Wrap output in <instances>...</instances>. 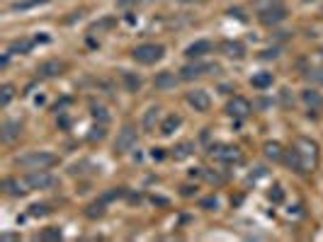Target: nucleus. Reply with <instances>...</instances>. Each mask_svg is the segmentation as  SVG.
Wrapping results in <instances>:
<instances>
[{
	"mask_svg": "<svg viewBox=\"0 0 323 242\" xmlns=\"http://www.w3.org/2000/svg\"><path fill=\"white\" fill-rule=\"evenodd\" d=\"M297 160H299V172H314L316 162H319V145L311 138H297L294 148Z\"/></svg>",
	"mask_w": 323,
	"mask_h": 242,
	"instance_id": "obj_1",
	"label": "nucleus"
},
{
	"mask_svg": "<svg viewBox=\"0 0 323 242\" xmlns=\"http://www.w3.org/2000/svg\"><path fill=\"white\" fill-rule=\"evenodd\" d=\"M59 158L54 153H46V150H39V153H27L22 158H17V165L24 167V170H49L51 165H56Z\"/></svg>",
	"mask_w": 323,
	"mask_h": 242,
	"instance_id": "obj_2",
	"label": "nucleus"
},
{
	"mask_svg": "<svg viewBox=\"0 0 323 242\" xmlns=\"http://www.w3.org/2000/svg\"><path fill=\"white\" fill-rule=\"evenodd\" d=\"M134 60H138V63H143V65H148V63H156V60H161L163 56V46L161 44H141V46H136L134 49Z\"/></svg>",
	"mask_w": 323,
	"mask_h": 242,
	"instance_id": "obj_3",
	"label": "nucleus"
},
{
	"mask_svg": "<svg viewBox=\"0 0 323 242\" xmlns=\"http://www.w3.org/2000/svg\"><path fill=\"white\" fill-rule=\"evenodd\" d=\"M211 158L221 160V162H238L241 160V150L236 145H211Z\"/></svg>",
	"mask_w": 323,
	"mask_h": 242,
	"instance_id": "obj_4",
	"label": "nucleus"
},
{
	"mask_svg": "<svg viewBox=\"0 0 323 242\" xmlns=\"http://www.w3.org/2000/svg\"><path fill=\"white\" fill-rule=\"evenodd\" d=\"M136 145V128L134 126H124L122 131H119V136H117V141H115V150L117 153H127Z\"/></svg>",
	"mask_w": 323,
	"mask_h": 242,
	"instance_id": "obj_5",
	"label": "nucleus"
},
{
	"mask_svg": "<svg viewBox=\"0 0 323 242\" xmlns=\"http://www.w3.org/2000/svg\"><path fill=\"white\" fill-rule=\"evenodd\" d=\"M27 184H29V189H49V186H54L56 180L46 172V170H34L29 177H24Z\"/></svg>",
	"mask_w": 323,
	"mask_h": 242,
	"instance_id": "obj_6",
	"label": "nucleus"
},
{
	"mask_svg": "<svg viewBox=\"0 0 323 242\" xmlns=\"http://www.w3.org/2000/svg\"><path fill=\"white\" fill-rule=\"evenodd\" d=\"M226 112H229L231 117H236V119H246L253 109H251V102H248V100H243V97H233V100L229 102Z\"/></svg>",
	"mask_w": 323,
	"mask_h": 242,
	"instance_id": "obj_7",
	"label": "nucleus"
},
{
	"mask_svg": "<svg viewBox=\"0 0 323 242\" xmlns=\"http://www.w3.org/2000/svg\"><path fill=\"white\" fill-rule=\"evenodd\" d=\"M187 102H190V107H194V112H207L211 107V100L204 90H192L187 95Z\"/></svg>",
	"mask_w": 323,
	"mask_h": 242,
	"instance_id": "obj_8",
	"label": "nucleus"
},
{
	"mask_svg": "<svg viewBox=\"0 0 323 242\" xmlns=\"http://www.w3.org/2000/svg\"><path fill=\"white\" fill-rule=\"evenodd\" d=\"M207 70H219V68H216V65H204V63H190V65H185V68L180 70V78H183V80H192V78L204 75Z\"/></svg>",
	"mask_w": 323,
	"mask_h": 242,
	"instance_id": "obj_9",
	"label": "nucleus"
},
{
	"mask_svg": "<svg viewBox=\"0 0 323 242\" xmlns=\"http://www.w3.org/2000/svg\"><path fill=\"white\" fill-rule=\"evenodd\" d=\"M22 136V123L20 121H5L2 123V141L5 143H12Z\"/></svg>",
	"mask_w": 323,
	"mask_h": 242,
	"instance_id": "obj_10",
	"label": "nucleus"
},
{
	"mask_svg": "<svg viewBox=\"0 0 323 242\" xmlns=\"http://www.w3.org/2000/svg\"><path fill=\"white\" fill-rule=\"evenodd\" d=\"M178 80H180V78H178L175 73H168V70H165V73H158V75H156V87H158V90H175V87H178Z\"/></svg>",
	"mask_w": 323,
	"mask_h": 242,
	"instance_id": "obj_11",
	"label": "nucleus"
},
{
	"mask_svg": "<svg viewBox=\"0 0 323 242\" xmlns=\"http://www.w3.org/2000/svg\"><path fill=\"white\" fill-rule=\"evenodd\" d=\"M260 15H262V22H265V24H277V22H282V20L287 17V12H284L282 5H275V7L260 12Z\"/></svg>",
	"mask_w": 323,
	"mask_h": 242,
	"instance_id": "obj_12",
	"label": "nucleus"
},
{
	"mask_svg": "<svg viewBox=\"0 0 323 242\" xmlns=\"http://www.w3.org/2000/svg\"><path fill=\"white\" fill-rule=\"evenodd\" d=\"M221 51L229 56V59H243L246 56V46L241 41H224L221 44Z\"/></svg>",
	"mask_w": 323,
	"mask_h": 242,
	"instance_id": "obj_13",
	"label": "nucleus"
},
{
	"mask_svg": "<svg viewBox=\"0 0 323 242\" xmlns=\"http://www.w3.org/2000/svg\"><path fill=\"white\" fill-rule=\"evenodd\" d=\"M61 70H64V63H61V60H46V63H42L39 75H44V78H56V75H61Z\"/></svg>",
	"mask_w": 323,
	"mask_h": 242,
	"instance_id": "obj_14",
	"label": "nucleus"
},
{
	"mask_svg": "<svg viewBox=\"0 0 323 242\" xmlns=\"http://www.w3.org/2000/svg\"><path fill=\"white\" fill-rule=\"evenodd\" d=\"M2 186L10 191V194H27L29 191V184H27V180H5L2 182Z\"/></svg>",
	"mask_w": 323,
	"mask_h": 242,
	"instance_id": "obj_15",
	"label": "nucleus"
},
{
	"mask_svg": "<svg viewBox=\"0 0 323 242\" xmlns=\"http://www.w3.org/2000/svg\"><path fill=\"white\" fill-rule=\"evenodd\" d=\"M301 97H304V102H306V104H309L314 112L323 107V97L319 95V92H316V90H304V92H301Z\"/></svg>",
	"mask_w": 323,
	"mask_h": 242,
	"instance_id": "obj_16",
	"label": "nucleus"
},
{
	"mask_svg": "<svg viewBox=\"0 0 323 242\" xmlns=\"http://www.w3.org/2000/svg\"><path fill=\"white\" fill-rule=\"evenodd\" d=\"M207 51H211V44L209 41H194L187 46V56L190 59H199V56H204Z\"/></svg>",
	"mask_w": 323,
	"mask_h": 242,
	"instance_id": "obj_17",
	"label": "nucleus"
},
{
	"mask_svg": "<svg viewBox=\"0 0 323 242\" xmlns=\"http://www.w3.org/2000/svg\"><path fill=\"white\" fill-rule=\"evenodd\" d=\"M180 123H183V119H180L178 114H170L168 119L163 121V126H161V133H163V136H170V133H173V131H175Z\"/></svg>",
	"mask_w": 323,
	"mask_h": 242,
	"instance_id": "obj_18",
	"label": "nucleus"
},
{
	"mask_svg": "<svg viewBox=\"0 0 323 242\" xmlns=\"http://www.w3.org/2000/svg\"><path fill=\"white\" fill-rule=\"evenodd\" d=\"M158 117H161V109H158V107H151V109L146 112V117H143V128H146V131H153Z\"/></svg>",
	"mask_w": 323,
	"mask_h": 242,
	"instance_id": "obj_19",
	"label": "nucleus"
},
{
	"mask_svg": "<svg viewBox=\"0 0 323 242\" xmlns=\"http://www.w3.org/2000/svg\"><path fill=\"white\" fill-rule=\"evenodd\" d=\"M253 87H258V90H265V87H270L272 85V73H258V75H253Z\"/></svg>",
	"mask_w": 323,
	"mask_h": 242,
	"instance_id": "obj_20",
	"label": "nucleus"
},
{
	"mask_svg": "<svg viewBox=\"0 0 323 242\" xmlns=\"http://www.w3.org/2000/svg\"><path fill=\"white\" fill-rule=\"evenodd\" d=\"M192 150H194L192 143H180V145L173 150V158H175V160H185V158L192 155Z\"/></svg>",
	"mask_w": 323,
	"mask_h": 242,
	"instance_id": "obj_21",
	"label": "nucleus"
},
{
	"mask_svg": "<svg viewBox=\"0 0 323 242\" xmlns=\"http://www.w3.org/2000/svg\"><path fill=\"white\" fill-rule=\"evenodd\" d=\"M265 155H267L270 160H282V148H279V143H267V145H265Z\"/></svg>",
	"mask_w": 323,
	"mask_h": 242,
	"instance_id": "obj_22",
	"label": "nucleus"
},
{
	"mask_svg": "<svg viewBox=\"0 0 323 242\" xmlns=\"http://www.w3.org/2000/svg\"><path fill=\"white\" fill-rule=\"evenodd\" d=\"M12 97H15V87H12V85H2V97H0V104H2V107H7Z\"/></svg>",
	"mask_w": 323,
	"mask_h": 242,
	"instance_id": "obj_23",
	"label": "nucleus"
},
{
	"mask_svg": "<svg viewBox=\"0 0 323 242\" xmlns=\"http://www.w3.org/2000/svg\"><path fill=\"white\" fill-rule=\"evenodd\" d=\"M46 0H22V2H15L12 10H27V7H34V5H42Z\"/></svg>",
	"mask_w": 323,
	"mask_h": 242,
	"instance_id": "obj_24",
	"label": "nucleus"
},
{
	"mask_svg": "<svg viewBox=\"0 0 323 242\" xmlns=\"http://www.w3.org/2000/svg\"><path fill=\"white\" fill-rule=\"evenodd\" d=\"M29 49H32V41H15V44L10 46L12 54H15V51H22V54H24V51H29Z\"/></svg>",
	"mask_w": 323,
	"mask_h": 242,
	"instance_id": "obj_25",
	"label": "nucleus"
},
{
	"mask_svg": "<svg viewBox=\"0 0 323 242\" xmlns=\"http://www.w3.org/2000/svg\"><path fill=\"white\" fill-rule=\"evenodd\" d=\"M275 5H279V0H258V2H255L258 12H265V10H270V7H275Z\"/></svg>",
	"mask_w": 323,
	"mask_h": 242,
	"instance_id": "obj_26",
	"label": "nucleus"
},
{
	"mask_svg": "<svg viewBox=\"0 0 323 242\" xmlns=\"http://www.w3.org/2000/svg\"><path fill=\"white\" fill-rule=\"evenodd\" d=\"M124 80H127L129 90H138V85H141V80H138V78H134V75H129V73H124Z\"/></svg>",
	"mask_w": 323,
	"mask_h": 242,
	"instance_id": "obj_27",
	"label": "nucleus"
},
{
	"mask_svg": "<svg viewBox=\"0 0 323 242\" xmlns=\"http://www.w3.org/2000/svg\"><path fill=\"white\" fill-rule=\"evenodd\" d=\"M102 138H105V128L102 126H95L92 133H90V141H102Z\"/></svg>",
	"mask_w": 323,
	"mask_h": 242,
	"instance_id": "obj_28",
	"label": "nucleus"
},
{
	"mask_svg": "<svg viewBox=\"0 0 323 242\" xmlns=\"http://www.w3.org/2000/svg\"><path fill=\"white\" fill-rule=\"evenodd\" d=\"M270 199H272L275 203H279V201L284 199V194H282V189H279V186H275V191H270Z\"/></svg>",
	"mask_w": 323,
	"mask_h": 242,
	"instance_id": "obj_29",
	"label": "nucleus"
},
{
	"mask_svg": "<svg viewBox=\"0 0 323 242\" xmlns=\"http://www.w3.org/2000/svg\"><path fill=\"white\" fill-rule=\"evenodd\" d=\"M309 78H311V80H316V82H323V70H321V68L309 70Z\"/></svg>",
	"mask_w": 323,
	"mask_h": 242,
	"instance_id": "obj_30",
	"label": "nucleus"
},
{
	"mask_svg": "<svg viewBox=\"0 0 323 242\" xmlns=\"http://www.w3.org/2000/svg\"><path fill=\"white\" fill-rule=\"evenodd\" d=\"M42 238H44V240H59V238H61V230H46Z\"/></svg>",
	"mask_w": 323,
	"mask_h": 242,
	"instance_id": "obj_31",
	"label": "nucleus"
},
{
	"mask_svg": "<svg viewBox=\"0 0 323 242\" xmlns=\"http://www.w3.org/2000/svg\"><path fill=\"white\" fill-rule=\"evenodd\" d=\"M92 114H95V117H100L102 121H107V114H105V109H102V107H95V112H92Z\"/></svg>",
	"mask_w": 323,
	"mask_h": 242,
	"instance_id": "obj_32",
	"label": "nucleus"
},
{
	"mask_svg": "<svg viewBox=\"0 0 323 242\" xmlns=\"http://www.w3.org/2000/svg\"><path fill=\"white\" fill-rule=\"evenodd\" d=\"M185 2H202V0H185Z\"/></svg>",
	"mask_w": 323,
	"mask_h": 242,
	"instance_id": "obj_33",
	"label": "nucleus"
},
{
	"mask_svg": "<svg viewBox=\"0 0 323 242\" xmlns=\"http://www.w3.org/2000/svg\"><path fill=\"white\" fill-rule=\"evenodd\" d=\"M306 2H311V0H306Z\"/></svg>",
	"mask_w": 323,
	"mask_h": 242,
	"instance_id": "obj_34",
	"label": "nucleus"
}]
</instances>
